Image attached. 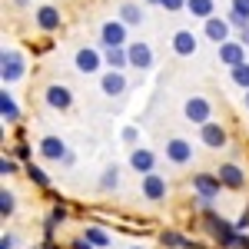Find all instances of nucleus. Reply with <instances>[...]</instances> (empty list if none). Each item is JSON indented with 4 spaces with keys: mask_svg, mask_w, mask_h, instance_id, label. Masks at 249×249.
Returning a JSON list of instances; mask_svg holds the SVG:
<instances>
[{
    "mask_svg": "<svg viewBox=\"0 0 249 249\" xmlns=\"http://www.w3.org/2000/svg\"><path fill=\"white\" fill-rule=\"evenodd\" d=\"M183 110H186V120H190V123H199V126H206V123H210V113H213L206 96H190Z\"/></svg>",
    "mask_w": 249,
    "mask_h": 249,
    "instance_id": "1",
    "label": "nucleus"
},
{
    "mask_svg": "<svg viewBox=\"0 0 249 249\" xmlns=\"http://www.w3.org/2000/svg\"><path fill=\"white\" fill-rule=\"evenodd\" d=\"M219 176H210V173H199V176H193V190L199 193V199L203 203H213L216 196H219Z\"/></svg>",
    "mask_w": 249,
    "mask_h": 249,
    "instance_id": "2",
    "label": "nucleus"
},
{
    "mask_svg": "<svg viewBox=\"0 0 249 249\" xmlns=\"http://www.w3.org/2000/svg\"><path fill=\"white\" fill-rule=\"evenodd\" d=\"M206 223H210V232L216 236V239H219V246H226V249H232V246H236V239H239V236H236V230H232L230 223L216 219L213 213H210V219H206Z\"/></svg>",
    "mask_w": 249,
    "mask_h": 249,
    "instance_id": "3",
    "label": "nucleus"
},
{
    "mask_svg": "<svg viewBox=\"0 0 249 249\" xmlns=\"http://www.w3.org/2000/svg\"><path fill=\"white\" fill-rule=\"evenodd\" d=\"M3 83H14V80L23 77V57H20L17 50H3Z\"/></svg>",
    "mask_w": 249,
    "mask_h": 249,
    "instance_id": "4",
    "label": "nucleus"
},
{
    "mask_svg": "<svg viewBox=\"0 0 249 249\" xmlns=\"http://www.w3.org/2000/svg\"><path fill=\"white\" fill-rule=\"evenodd\" d=\"M219 183L230 186V190H243V186H246V173L239 170L236 163H223V166H219Z\"/></svg>",
    "mask_w": 249,
    "mask_h": 249,
    "instance_id": "5",
    "label": "nucleus"
},
{
    "mask_svg": "<svg viewBox=\"0 0 249 249\" xmlns=\"http://www.w3.org/2000/svg\"><path fill=\"white\" fill-rule=\"evenodd\" d=\"M126 53H130V67H136V70L153 67V50H150L146 43H130V47H126Z\"/></svg>",
    "mask_w": 249,
    "mask_h": 249,
    "instance_id": "6",
    "label": "nucleus"
},
{
    "mask_svg": "<svg viewBox=\"0 0 249 249\" xmlns=\"http://www.w3.org/2000/svg\"><path fill=\"white\" fill-rule=\"evenodd\" d=\"M103 43H107V50H113V47H123L126 43V23H103Z\"/></svg>",
    "mask_w": 249,
    "mask_h": 249,
    "instance_id": "7",
    "label": "nucleus"
},
{
    "mask_svg": "<svg viewBox=\"0 0 249 249\" xmlns=\"http://www.w3.org/2000/svg\"><path fill=\"white\" fill-rule=\"evenodd\" d=\"M166 156H170L173 163H179V166H183V163H190V160H193V146L186 143V140L173 136L170 143H166Z\"/></svg>",
    "mask_w": 249,
    "mask_h": 249,
    "instance_id": "8",
    "label": "nucleus"
},
{
    "mask_svg": "<svg viewBox=\"0 0 249 249\" xmlns=\"http://www.w3.org/2000/svg\"><path fill=\"white\" fill-rule=\"evenodd\" d=\"M219 60H223L226 67H239V63H246V47H243V43H230V40H226V43L219 47Z\"/></svg>",
    "mask_w": 249,
    "mask_h": 249,
    "instance_id": "9",
    "label": "nucleus"
},
{
    "mask_svg": "<svg viewBox=\"0 0 249 249\" xmlns=\"http://www.w3.org/2000/svg\"><path fill=\"white\" fill-rule=\"evenodd\" d=\"M47 103H50L53 110H67V107L73 103V96H70V90H67L63 83H50V87H47Z\"/></svg>",
    "mask_w": 249,
    "mask_h": 249,
    "instance_id": "10",
    "label": "nucleus"
},
{
    "mask_svg": "<svg viewBox=\"0 0 249 249\" xmlns=\"http://www.w3.org/2000/svg\"><path fill=\"white\" fill-rule=\"evenodd\" d=\"M40 156H47V160H67L63 140H60V136H43V140H40Z\"/></svg>",
    "mask_w": 249,
    "mask_h": 249,
    "instance_id": "11",
    "label": "nucleus"
},
{
    "mask_svg": "<svg viewBox=\"0 0 249 249\" xmlns=\"http://www.w3.org/2000/svg\"><path fill=\"white\" fill-rule=\"evenodd\" d=\"M199 136H203V143H206L210 150H219V146H226V130H223L219 123H206V126L199 130Z\"/></svg>",
    "mask_w": 249,
    "mask_h": 249,
    "instance_id": "12",
    "label": "nucleus"
},
{
    "mask_svg": "<svg viewBox=\"0 0 249 249\" xmlns=\"http://www.w3.org/2000/svg\"><path fill=\"white\" fill-rule=\"evenodd\" d=\"M206 37L213 40V43H226V37H230V20H219V17H210L206 20Z\"/></svg>",
    "mask_w": 249,
    "mask_h": 249,
    "instance_id": "13",
    "label": "nucleus"
},
{
    "mask_svg": "<svg viewBox=\"0 0 249 249\" xmlns=\"http://www.w3.org/2000/svg\"><path fill=\"white\" fill-rule=\"evenodd\" d=\"M143 196H146V199H163V196H166V179H163V176H156V173H150V176H146V179H143Z\"/></svg>",
    "mask_w": 249,
    "mask_h": 249,
    "instance_id": "14",
    "label": "nucleus"
},
{
    "mask_svg": "<svg viewBox=\"0 0 249 249\" xmlns=\"http://www.w3.org/2000/svg\"><path fill=\"white\" fill-rule=\"evenodd\" d=\"M100 90H103L107 96H120L123 90H126V80H123V73H120V70H110L107 77L100 80Z\"/></svg>",
    "mask_w": 249,
    "mask_h": 249,
    "instance_id": "15",
    "label": "nucleus"
},
{
    "mask_svg": "<svg viewBox=\"0 0 249 249\" xmlns=\"http://www.w3.org/2000/svg\"><path fill=\"white\" fill-rule=\"evenodd\" d=\"M173 50H176L179 57H193V53H196V37H193L190 30H176V37H173Z\"/></svg>",
    "mask_w": 249,
    "mask_h": 249,
    "instance_id": "16",
    "label": "nucleus"
},
{
    "mask_svg": "<svg viewBox=\"0 0 249 249\" xmlns=\"http://www.w3.org/2000/svg\"><path fill=\"white\" fill-rule=\"evenodd\" d=\"M77 70L80 73H96V70H100V53L90 50V47H83L77 53Z\"/></svg>",
    "mask_w": 249,
    "mask_h": 249,
    "instance_id": "17",
    "label": "nucleus"
},
{
    "mask_svg": "<svg viewBox=\"0 0 249 249\" xmlns=\"http://www.w3.org/2000/svg\"><path fill=\"white\" fill-rule=\"evenodd\" d=\"M153 163H156V156L150 153V150H133V156H130V166H133L136 173H153Z\"/></svg>",
    "mask_w": 249,
    "mask_h": 249,
    "instance_id": "18",
    "label": "nucleus"
},
{
    "mask_svg": "<svg viewBox=\"0 0 249 249\" xmlns=\"http://www.w3.org/2000/svg\"><path fill=\"white\" fill-rule=\"evenodd\" d=\"M37 23H40V30H57L60 27V10L57 7H40L37 10Z\"/></svg>",
    "mask_w": 249,
    "mask_h": 249,
    "instance_id": "19",
    "label": "nucleus"
},
{
    "mask_svg": "<svg viewBox=\"0 0 249 249\" xmlns=\"http://www.w3.org/2000/svg\"><path fill=\"white\" fill-rule=\"evenodd\" d=\"M0 113H3V120H7V123H14V120H17V116H20L17 103H14V96L7 93V90L0 93Z\"/></svg>",
    "mask_w": 249,
    "mask_h": 249,
    "instance_id": "20",
    "label": "nucleus"
},
{
    "mask_svg": "<svg viewBox=\"0 0 249 249\" xmlns=\"http://www.w3.org/2000/svg\"><path fill=\"white\" fill-rule=\"evenodd\" d=\"M186 10H190L193 17L210 20L213 17V0H186Z\"/></svg>",
    "mask_w": 249,
    "mask_h": 249,
    "instance_id": "21",
    "label": "nucleus"
},
{
    "mask_svg": "<svg viewBox=\"0 0 249 249\" xmlns=\"http://www.w3.org/2000/svg\"><path fill=\"white\" fill-rule=\"evenodd\" d=\"M107 63H110L113 70H123V67L130 63V53H126L123 47H113V50H107Z\"/></svg>",
    "mask_w": 249,
    "mask_h": 249,
    "instance_id": "22",
    "label": "nucleus"
},
{
    "mask_svg": "<svg viewBox=\"0 0 249 249\" xmlns=\"http://www.w3.org/2000/svg\"><path fill=\"white\" fill-rule=\"evenodd\" d=\"M83 239H87V243H90V246H110V236H107V232L103 230H96V226H87V232H83Z\"/></svg>",
    "mask_w": 249,
    "mask_h": 249,
    "instance_id": "23",
    "label": "nucleus"
},
{
    "mask_svg": "<svg viewBox=\"0 0 249 249\" xmlns=\"http://www.w3.org/2000/svg\"><path fill=\"white\" fill-rule=\"evenodd\" d=\"M120 17H123V23H143V10L136 3H123L120 7Z\"/></svg>",
    "mask_w": 249,
    "mask_h": 249,
    "instance_id": "24",
    "label": "nucleus"
},
{
    "mask_svg": "<svg viewBox=\"0 0 249 249\" xmlns=\"http://www.w3.org/2000/svg\"><path fill=\"white\" fill-rule=\"evenodd\" d=\"M232 83H239L243 90L249 93V63H239V67H232Z\"/></svg>",
    "mask_w": 249,
    "mask_h": 249,
    "instance_id": "25",
    "label": "nucleus"
},
{
    "mask_svg": "<svg viewBox=\"0 0 249 249\" xmlns=\"http://www.w3.org/2000/svg\"><path fill=\"white\" fill-rule=\"evenodd\" d=\"M116 183H120V173H116V166H110V170L103 173L100 186H103V190H116Z\"/></svg>",
    "mask_w": 249,
    "mask_h": 249,
    "instance_id": "26",
    "label": "nucleus"
},
{
    "mask_svg": "<svg viewBox=\"0 0 249 249\" xmlns=\"http://www.w3.org/2000/svg\"><path fill=\"white\" fill-rule=\"evenodd\" d=\"M27 176H30V179H34L37 186H50V179H47V173L40 170V166H34V163L27 166Z\"/></svg>",
    "mask_w": 249,
    "mask_h": 249,
    "instance_id": "27",
    "label": "nucleus"
},
{
    "mask_svg": "<svg viewBox=\"0 0 249 249\" xmlns=\"http://www.w3.org/2000/svg\"><path fill=\"white\" fill-rule=\"evenodd\" d=\"M163 246H170V249H176V246H186V239H183L179 232H163Z\"/></svg>",
    "mask_w": 249,
    "mask_h": 249,
    "instance_id": "28",
    "label": "nucleus"
},
{
    "mask_svg": "<svg viewBox=\"0 0 249 249\" xmlns=\"http://www.w3.org/2000/svg\"><path fill=\"white\" fill-rule=\"evenodd\" d=\"M0 213H3V216H10V213H14V196H10L7 190L0 193Z\"/></svg>",
    "mask_w": 249,
    "mask_h": 249,
    "instance_id": "29",
    "label": "nucleus"
},
{
    "mask_svg": "<svg viewBox=\"0 0 249 249\" xmlns=\"http://www.w3.org/2000/svg\"><path fill=\"white\" fill-rule=\"evenodd\" d=\"M0 173H3V176H10V173H17V163L3 156V160H0Z\"/></svg>",
    "mask_w": 249,
    "mask_h": 249,
    "instance_id": "30",
    "label": "nucleus"
},
{
    "mask_svg": "<svg viewBox=\"0 0 249 249\" xmlns=\"http://www.w3.org/2000/svg\"><path fill=\"white\" fill-rule=\"evenodd\" d=\"M232 10H236V14H243V17L249 20V0H232Z\"/></svg>",
    "mask_w": 249,
    "mask_h": 249,
    "instance_id": "31",
    "label": "nucleus"
},
{
    "mask_svg": "<svg viewBox=\"0 0 249 249\" xmlns=\"http://www.w3.org/2000/svg\"><path fill=\"white\" fill-rule=\"evenodd\" d=\"M160 7H166V10H183V7H186V0H163Z\"/></svg>",
    "mask_w": 249,
    "mask_h": 249,
    "instance_id": "32",
    "label": "nucleus"
},
{
    "mask_svg": "<svg viewBox=\"0 0 249 249\" xmlns=\"http://www.w3.org/2000/svg\"><path fill=\"white\" fill-rule=\"evenodd\" d=\"M123 140H126V143H136V130H133V126L123 130Z\"/></svg>",
    "mask_w": 249,
    "mask_h": 249,
    "instance_id": "33",
    "label": "nucleus"
},
{
    "mask_svg": "<svg viewBox=\"0 0 249 249\" xmlns=\"http://www.w3.org/2000/svg\"><path fill=\"white\" fill-rule=\"evenodd\" d=\"M73 249H93V246H90L87 239H73Z\"/></svg>",
    "mask_w": 249,
    "mask_h": 249,
    "instance_id": "34",
    "label": "nucleus"
},
{
    "mask_svg": "<svg viewBox=\"0 0 249 249\" xmlns=\"http://www.w3.org/2000/svg\"><path fill=\"white\" fill-rule=\"evenodd\" d=\"M246 226H249V213L243 216V219H239V223H236V230H246Z\"/></svg>",
    "mask_w": 249,
    "mask_h": 249,
    "instance_id": "35",
    "label": "nucleus"
},
{
    "mask_svg": "<svg viewBox=\"0 0 249 249\" xmlns=\"http://www.w3.org/2000/svg\"><path fill=\"white\" fill-rule=\"evenodd\" d=\"M239 43H243V47H249V27L243 30V37H239Z\"/></svg>",
    "mask_w": 249,
    "mask_h": 249,
    "instance_id": "36",
    "label": "nucleus"
},
{
    "mask_svg": "<svg viewBox=\"0 0 249 249\" xmlns=\"http://www.w3.org/2000/svg\"><path fill=\"white\" fill-rule=\"evenodd\" d=\"M146 3H163V0H146Z\"/></svg>",
    "mask_w": 249,
    "mask_h": 249,
    "instance_id": "37",
    "label": "nucleus"
},
{
    "mask_svg": "<svg viewBox=\"0 0 249 249\" xmlns=\"http://www.w3.org/2000/svg\"><path fill=\"white\" fill-rule=\"evenodd\" d=\"M246 110H249V93H246Z\"/></svg>",
    "mask_w": 249,
    "mask_h": 249,
    "instance_id": "38",
    "label": "nucleus"
},
{
    "mask_svg": "<svg viewBox=\"0 0 249 249\" xmlns=\"http://www.w3.org/2000/svg\"><path fill=\"white\" fill-rule=\"evenodd\" d=\"M133 249H140V246H133Z\"/></svg>",
    "mask_w": 249,
    "mask_h": 249,
    "instance_id": "39",
    "label": "nucleus"
}]
</instances>
